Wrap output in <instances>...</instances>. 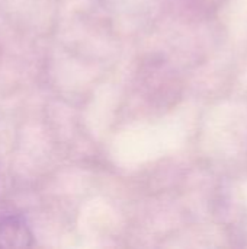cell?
<instances>
[{"label":"cell","instance_id":"cell-1","mask_svg":"<svg viewBox=\"0 0 247 249\" xmlns=\"http://www.w3.org/2000/svg\"><path fill=\"white\" fill-rule=\"evenodd\" d=\"M33 245V233L19 216H6L0 220V249L29 248Z\"/></svg>","mask_w":247,"mask_h":249}]
</instances>
